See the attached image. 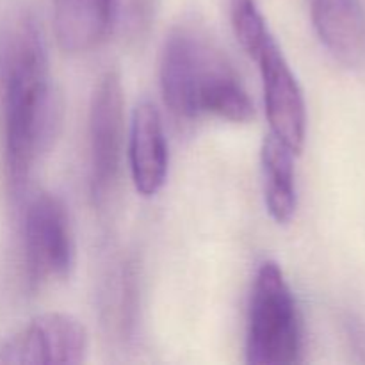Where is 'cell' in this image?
Instances as JSON below:
<instances>
[{
	"instance_id": "cell-11",
	"label": "cell",
	"mask_w": 365,
	"mask_h": 365,
	"mask_svg": "<svg viewBox=\"0 0 365 365\" xmlns=\"http://www.w3.org/2000/svg\"><path fill=\"white\" fill-rule=\"evenodd\" d=\"M285 143L267 134L260 150V166H262L264 200L269 216L278 225H287L294 217L298 195H296L294 157Z\"/></svg>"
},
{
	"instance_id": "cell-5",
	"label": "cell",
	"mask_w": 365,
	"mask_h": 365,
	"mask_svg": "<svg viewBox=\"0 0 365 365\" xmlns=\"http://www.w3.org/2000/svg\"><path fill=\"white\" fill-rule=\"evenodd\" d=\"M25 277L32 291L64 280L75 267V239L66 205L52 192L29 202L24 220Z\"/></svg>"
},
{
	"instance_id": "cell-9",
	"label": "cell",
	"mask_w": 365,
	"mask_h": 365,
	"mask_svg": "<svg viewBox=\"0 0 365 365\" xmlns=\"http://www.w3.org/2000/svg\"><path fill=\"white\" fill-rule=\"evenodd\" d=\"M314 31L335 61L365 64V14L359 0H309Z\"/></svg>"
},
{
	"instance_id": "cell-2",
	"label": "cell",
	"mask_w": 365,
	"mask_h": 365,
	"mask_svg": "<svg viewBox=\"0 0 365 365\" xmlns=\"http://www.w3.org/2000/svg\"><path fill=\"white\" fill-rule=\"evenodd\" d=\"M159 75L164 103L180 120L216 116L246 123L255 116L237 71L202 27L184 24L171 29Z\"/></svg>"
},
{
	"instance_id": "cell-3",
	"label": "cell",
	"mask_w": 365,
	"mask_h": 365,
	"mask_svg": "<svg viewBox=\"0 0 365 365\" xmlns=\"http://www.w3.org/2000/svg\"><path fill=\"white\" fill-rule=\"evenodd\" d=\"M230 21L239 45L259 66L271 134L299 153L307 138L305 96L257 0H230Z\"/></svg>"
},
{
	"instance_id": "cell-1",
	"label": "cell",
	"mask_w": 365,
	"mask_h": 365,
	"mask_svg": "<svg viewBox=\"0 0 365 365\" xmlns=\"http://www.w3.org/2000/svg\"><path fill=\"white\" fill-rule=\"evenodd\" d=\"M61 102L48 73L45 43L34 21H21L4 61V141L14 191L24 189L38 157L56 135Z\"/></svg>"
},
{
	"instance_id": "cell-6",
	"label": "cell",
	"mask_w": 365,
	"mask_h": 365,
	"mask_svg": "<svg viewBox=\"0 0 365 365\" xmlns=\"http://www.w3.org/2000/svg\"><path fill=\"white\" fill-rule=\"evenodd\" d=\"M123 86L118 71L98 78L89 106V185L96 205L106 203L118 178L123 148Z\"/></svg>"
},
{
	"instance_id": "cell-4",
	"label": "cell",
	"mask_w": 365,
	"mask_h": 365,
	"mask_svg": "<svg viewBox=\"0 0 365 365\" xmlns=\"http://www.w3.org/2000/svg\"><path fill=\"white\" fill-rule=\"evenodd\" d=\"M303 327L292 289L274 260H264L253 280L246 328V362L292 365L302 360Z\"/></svg>"
},
{
	"instance_id": "cell-10",
	"label": "cell",
	"mask_w": 365,
	"mask_h": 365,
	"mask_svg": "<svg viewBox=\"0 0 365 365\" xmlns=\"http://www.w3.org/2000/svg\"><path fill=\"white\" fill-rule=\"evenodd\" d=\"M114 0H53V31L68 53L93 50L113 25Z\"/></svg>"
},
{
	"instance_id": "cell-7",
	"label": "cell",
	"mask_w": 365,
	"mask_h": 365,
	"mask_svg": "<svg viewBox=\"0 0 365 365\" xmlns=\"http://www.w3.org/2000/svg\"><path fill=\"white\" fill-rule=\"evenodd\" d=\"M88 353V331L70 314L48 312L0 342V365H75Z\"/></svg>"
},
{
	"instance_id": "cell-8",
	"label": "cell",
	"mask_w": 365,
	"mask_h": 365,
	"mask_svg": "<svg viewBox=\"0 0 365 365\" xmlns=\"http://www.w3.org/2000/svg\"><path fill=\"white\" fill-rule=\"evenodd\" d=\"M128 159L135 191L145 198L155 196L166 184L170 155L163 118L150 100L139 102L132 113Z\"/></svg>"
}]
</instances>
